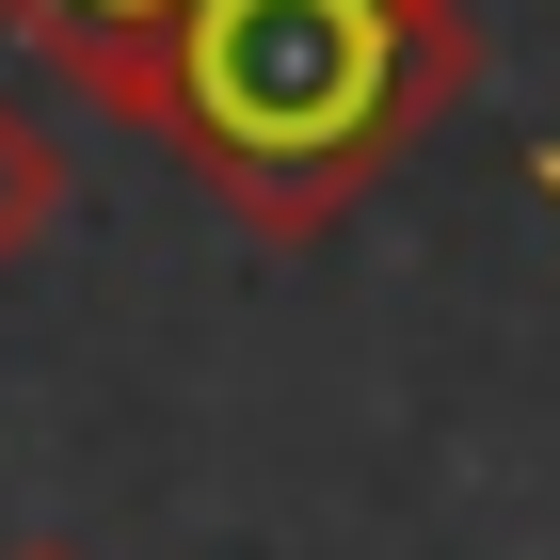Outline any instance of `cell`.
Masks as SVG:
<instances>
[{
  "label": "cell",
  "mask_w": 560,
  "mask_h": 560,
  "mask_svg": "<svg viewBox=\"0 0 560 560\" xmlns=\"http://www.w3.org/2000/svg\"><path fill=\"white\" fill-rule=\"evenodd\" d=\"M65 224V144L33 129V96H0V272Z\"/></svg>",
  "instance_id": "3"
},
{
  "label": "cell",
  "mask_w": 560,
  "mask_h": 560,
  "mask_svg": "<svg viewBox=\"0 0 560 560\" xmlns=\"http://www.w3.org/2000/svg\"><path fill=\"white\" fill-rule=\"evenodd\" d=\"M528 192H545V209H560V144H545V161H528Z\"/></svg>",
  "instance_id": "5"
},
{
  "label": "cell",
  "mask_w": 560,
  "mask_h": 560,
  "mask_svg": "<svg viewBox=\"0 0 560 560\" xmlns=\"http://www.w3.org/2000/svg\"><path fill=\"white\" fill-rule=\"evenodd\" d=\"M0 560H81V545H0Z\"/></svg>",
  "instance_id": "6"
},
{
  "label": "cell",
  "mask_w": 560,
  "mask_h": 560,
  "mask_svg": "<svg viewBox=\"0 0 560 560\" xmlns=\"http://www.w3.org/2000/svg\"><path fill=\"white\" fill-rule=\"evenodd\" d=\"M417 16H448V33H480V0H417Z\"/></svg>",
  "instance_id": "4"
},
{
  "label": "cell",
  "mask_w": 560,
  "mask_h": 560,
  "mask_svg": "<svg viewBox=\"0 0 560 560\" xmlns=\"http://www.w3.org/2000/svg\"><path fill=\"white\" fill-rule=\"evenodd\" d=\"M480 81V33L417 0H192L129 65V113L176 176H209L257 241H320L369 209Z\"/></svg>",
  "instance_id": "1"
},
{
  "label": "cell",
  "mask_w": 560,
  "mask_h": 560,
  "mask_svg": "<svg viewBox=\"0 0 560 560\" xmlns=\"http://www.w3.org/2000/svg\"><path fill=\"white\" fill-rule=\"evenodd\" d=\"M176 16H192V0H0V33L33 48L48 81H81L96 113L129 96V65H144V48L176 33Z\"/></svg>",
  "instance_id": "2"
}]
</instances>
